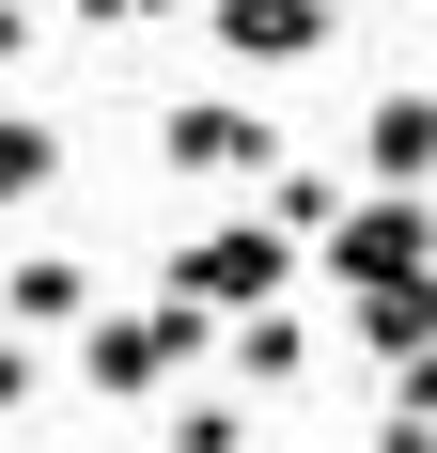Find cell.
<instances>
[{
    "mask_svg": "<svg viewBox=\"0 0 437 453\" xmlns=\"http://www.w3.org/2000/svg\"><path fill=\"white\" fill-rule=\"evenodd\" d=\"M265 188H281V203H265V219L297 234V250H328V234H344V203H359L344 173H265Z\"/></svg>",
    "mask_w": 437,
    "mask_h": 453,
    "instance_id": "obj_10",
    "label": "cell"
},
{
    "mask_svg": "<svg viewBox=\"0 0 437 453\" xmlns=\"http://www.w3.org/2000/svg\"><path fill=\"white\" fill-rule=\"evenodd\" d=\"M344 328L375 344V360H422V344H437V266L422 281H344Z\"/></svg>",
    "mask_w": 437,
    "mask_h": 453,
    "instance_id": "obj_7",
    "label": "cell"
},
{
    "mask_svg": "<svg viewBox=\"0 0 437 453\" xmlns=\"http://www.w3.org/2000/svg\"><path fill=\"white\" fill-rule=\"evenodd\" d=\"M281 281H297V234H281V219H218V234H188V250H172V297H203L218 328L265 313Z\"/></svg>",
    "mask_w": 437,
    "mask_h": 453,
    "instance_id": "obj_2",
    "label": "cell"
},
{
    "mask_svg": "<svg viewBox=\"0 0 437 453\" xmlns=\"http://www.w3.org/2000/svg\"><path fill=\"white\" fill-rule=\"evenodd\" d=\"M172 453H250V407H234V391H203V407H172Z\"/></svg>",
    "mask_w": 437,
    "mask_h": 453,
    "instance_id": "obj_12",
    "label": "cell"
},
{
    "mask_svg": "<svg viewBox=\"0 0 437 453\" xmlns=\"http://www.w3.org/2000/svg\"><path fill=\"white\" fill-rule=\"evenodd\" d=\"M312 266H328V281H422V266H437L422 188H359V203H344V234H328Z\"/></svg>",
    "mask_w": 437,
    "mask_h": 453,
    "instance_id": "obj_4",
    "label": "cell"
},
{
    "mask_svg": "<svg viewBox=\"0 0 437 453\" xmlns=\"http://www.w3.org/2000/svg\"><path fill=\"white\" fill-rule=\"evenodd\" d=\"M16 47H32V0H0V63H16Z\"/></svg>",
    "mask_w": 437,
    "mask_h": 453,
    "instance_id": "obj_15",
    "label": "cell"
},
{
    "mask_svg": "<svg viewBox=\"0 0 437 453\" xmlns=\"http://www.w3.org/2000/svg\"><path fill=\"white\" fill-rule=\"evenodd\" d=\"M375 453H437V422H391V438H375Z\"/></svg>",
    "mask_w": 437,
    "mask_h": 453,
    "instance_id": "obj_17",
    "label": "cell"
},
{
    "mask_svg": "<svg viewBox=\"0 0 437 453\" xmlns=\"http://www.w3.org/2000/svg\"><path fill=\"white\" fill-rule=\"evenodd\" d=\"M312 375V328L281 313V297H265V313H234V391H297Z\"/></svg>",
    "mask_w": 437,
    "mask_h": 453,
    "instance_id": "obj_9",
    "label": "cell"
},
{
    "mask_svg": "<svg viewBox=\"0 0 437 453\" xmlns=\"http://www.w3.org/2000/svg\"><path fill=\"white\" fill-rule=\"evenodd\" d=\"M47 173H63V141H47V126H32V110H0V203H32V188H47Z\"/></svg>",
    "mask_w": 437,
    "mask_h": 453,
    "instance_id": "obj_11",
    "label": "cell"
},
{
    "mask_svg": "<svg viewBox=\"0 0 437 453\" xmlns=\"http://www.w3.org/2000/svg\"><path fill=\"white\" fill-rule=\"evenodd\" d=\"M16 407H47V360H32V328H0V422Z\"/></svg>",
    "mask_w": 437,
    "mask_h": 453,
    "instance_id": "obj_13",
    "label": "cell"
},
{
    "mask_svg": "<svg viewBox=\"0 0 437 453\" xmlns=\"http://www.w3.org/2000/svg\"><path fill=\"white\" fill-rule=\"evenodd\" d=\"M391 422H437V344H422V360H391Z\"/></svg>",
    "mask_w": 437,
    "mask_h": 453,
    "instance_id": "obj_14",
    "label": "cell"
},
{
    "mask_svg": "<svg viewBox=\"0 0 437 453\" xmlns=\"http://www.w3.org/2000/svg\"><path fill=\"white\" fill-rule=\"evenodd\" d=\"M0 297H16V328H94V313H110V297H94V266H79V250H32V266L0 281Z\"/></svg>",
    "mask_w": 437,
    "mask_h": 453,
    "instance_id": "obj_8",
    "label": "cell"
},
{
    "mask_svg": "<svg viewBox=\"0 0 437 453\" xmlns=\"http://www.w3.org/2000/svg\"><path fill=\"white\" fill-rule=\"evenodd\" d=\"M359 173H375V188H422V173H437V94H422V79L359 110Z\"/></svg>",
    "mask_w": 437,
    "mask_h": 453,
    "instance_id": "obj_6",
    "label": "cell"
},
{
    "mask_svg": "<svg viewBox=\"0 0 437 453\" xmlns=\"http://www.w3.org/2000/svg\"><path fill=\"white\" fill-rule=\"evenodd\" d=\"M157 173H188V188L281 173V126H265V110H234V94H188V110H157Z\"/></svg>",
    "mask_w": 437,
    "mask_h": 453,
    "instance_id": "obj_3",
    "label": "cell"
},
{
    "mask_svg": "<svg viewBox=\"0 0 437 453\" xmlns=\"http://www.w3.org/2000/svg\"><path fill=\"white\" fill-rule=\"evenodd\" d=\"M203 47L218 63H312L328 47V0H203Z\"/></svg>",
    "mask_w": 437,
    "mask_h": 453,
    "instance_id": "obj_5",
    "label": "cell"
},
{
    "mask_svg": "<svg viewBox=\"0 0 437 453\" xmlns=\"http://www.w3.org/2000/svg\"><path fill=\"white\" fill-rule=\"evenodd\" d=\"M126 16H141V0H79V32H126Z\"/></svg>",
    "mask_w": 437,
    "mask_h": 453,
    "instance_id": "obj_16",
    "label": "cell"
},
{
    "mask_svg": "<svg viewBox=\"0 0 437 453\" xmlns=\"http://www.w3.org/2000/svg\"><path fill=\"white\" fill-rule=\"evenodd\" d=\"M203 344H218V313H203V297H126V313H94V328H79V391L141 407V391H172Z\"/></svg>",
    "mask_w": 437,
    "mask_h": 453,
    "instance_id": "obj_1",
    "label": "cell"
}]
</instances>
